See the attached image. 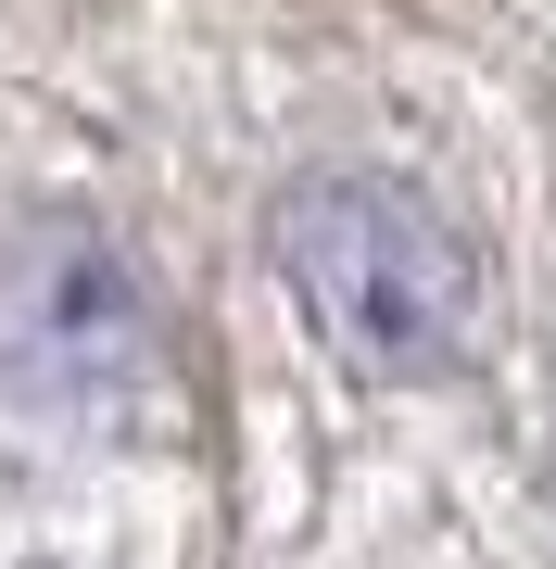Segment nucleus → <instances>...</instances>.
<instances>
[{
    "mask_svg": "<svg viewBox=\"0 0 556 569\" xmlns=\"http://www.w3.org/2000/svg\"><path fill=\"white\" fill-rule=\"evenodd\" d=\"M279 266L316 305V329L380 380H431V367H455L481 342L468 241L392 178H304L279 203Z\"/></svg>",
    "mask_w": 556,
    "mask_h": 569,
    "instance_id": "1",
    "label": "nucleus"
},
{
    "mask_svg": "<svg viewBox=\"0 0 556 569\" xmlns=\"http://www.w3.org/2000/svg\"><path fill=\"white\" fill-rule=\"evenodd\" d=\"M140 367H152V305L114 241L26 228L0 253V392H26L51 418H102L140 392Z\"/></svg>",
    "mask_w": 556,
    "mask_h": 569,
    "instance_id": "2",
    "label": "nucleus"
}]
</instances>
